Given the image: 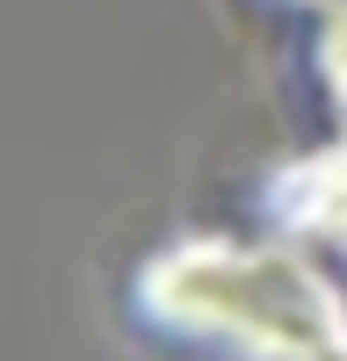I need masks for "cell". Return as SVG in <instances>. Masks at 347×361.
<instances>
[]
</instances>
